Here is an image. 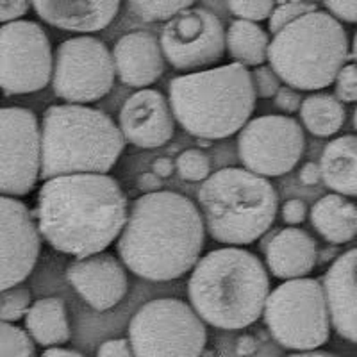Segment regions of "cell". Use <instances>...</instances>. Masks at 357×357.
Returning a JSON list of instances; mask_svg holds the SVG:
<instances>
[{"label": "cell", "mask_w": 357, "mask_h": 357, "mask_svg": "<svg viewBox=\"0 0 357 357\" xmlns=\"http://www.w3.org/2000/svg\"><path fill=\"white\" fill-rule=\"evenodd\" d=\"M54 72L52 45L45 29L33 20L0 25V89L6 95L36 93Z\"/></svg>", "instance_id": "obj_11"}, {"label": "cell", "mask_w": 357, "mask_h": 357, "mask_svg": "<svg viewBox=\"0 0 357 357\" xmlns=\"http://www.w3.org/2000/svg\"><path fill=\"white\" fill-rule=\"evenodd\" d=\"M197 142H199L200 146H209L211 145V139H202V138H197Z\"/></svg>", "instance_id": "obj_48"}, {"label": "cell", "mask_w": 357, "mask_h": 357, "mask_svg": "<svg viewBox=\"0 0 357 357\" xmlns=\"http://www.w3.org/2000/svg\"><path fill=\"white\" fill-rule=\"evenodd\" d=\"M33 213L41 238L54 250L84 259L120 238L129 202L107 174L59 175L45 181Z\"/></svg>", "instance_id": "obj_1"}, {"label": "cell", "mask_w": 357, "mask_h": 357, "mask_svg": "<svg viewBox=\"0 0 357 357\" xmlns=\"http://www.w3.org/2000/svg\"><path fill=\"white\" fill-rule=\"evenodd\" d=\"M270 295V277L259 257L240 247L200 257L188 280L191 307L216 329L240 331L256 324Z\"/></svg>", "instance_id": "obj_3"}, {"label": "cell", "mask_w": 357, "mask_h": 357, "mask_svg": "<svg viewBox=\"0 0 357 357\" xmlns=\"http://www.w3.org/2000/svg\"><path fill=\"white\" fill-rule=\"evenodd\" d=\"M345 107L336 95L314 93L302 100L301 120L317 138L334 136L345 123Z\"/></svg>", "instance_id": "obj_26"}, {"label": "cell", "mask_w": 357, "mask_h": 357, "mask_svg": "<svg viewBox=\"0 0 357 357\" xmlns=\"http://www.w3.org/2000/svg\"><path fill=\"white\" fill-rule=\"evenodd\" d=\"M25 331L40 347L65 345L70 341V321L66 305L61 298H40L25 314Z\"/></svg>", "instance_id": "obj_24"}, {"label": "cell", "mask_w": 357, "mask_h": 357, "mask_svg": "<svg viewBox=\"0 0 357 357\" xmlns=\"http://www.w3.org/2000/svg\"><path fill=\"white\" fill-rule=\"evenodd\" d=\"M204 240L206 223L199 207L181 193L161 190L134 200L116 250L134 275L167 282L195 268Z\"/></svg>", "instance_id": "obj_2"}, {"label": "cell", "mask_w": 357, "mask_h": 357, "mask_svg": "<svg viewBox=\"0 0 357 357\" xmlns=\"http://www.w3.org/2000/svg\"><path fill=\"white\" fill-rule=\"evenodd\" d=\"M277 231H272V232H266V234L263 236V241H261V250H264V248L268 247V243L272 241V238L275 236Z\"/></svg>", "instance_id": "obj_46"}, {"label": "cell", "mask_w": 357, "mask_h": 357, "mask_svg": "<svg viewBox=\"0 0 357 357\" xmlns=\"http://www.w3.org/2000/svg\"><path fill=\"white\" fill-rule=\"evenodd\" d=\"M349 57L345 29L331 13L311 11L270 41L268 63L280 81L301 91L329 88Z\"/></svg>", "instance_id": "obj_7"}, {"label": "cell", "mask_w": 357, "mask_h": 357, "mask_svg": "<svg viewBox=\"0 0 357 357\" xmlns=\"http://www.w3.org/2000/svg\"><path fill=\"white\" fill-rule=\"evenodd\" d=\"M31 291L25 286L18 284L0 291V321H18L25 318L31 307Z\"/></svg>", "instance_id": "obj_29"}, {"label": "cell", "mask_w": 357, "mask_h": 357, "mask_svg": "<svg viewBox=\"0 0 357 357\" xmlns=\"http://www.w3.org/2000/svg\"><path fill=\"white\" fill-rule=\"evenodd\" d=\"M257 347H256V340L252 336H241L236 343V354L241 357L252 356V354H256Z\"/></svg>", "instance_id": "obj_42"}, {"label": "cell", "mask_w": 357, "mask_h": 357, "mask_svg": "<svg viewBox=\"0 0 357 357\" xmlns=\"http://www.w3.org/2000/svg\"><path fill=\"white\" fill-rule=\"evenodd\" d=\"M40 178L73 174H109L126 151L113 118L84 104L50 106L41 116Z\"/></svg>", "instance_id": "obj_5"}, {"label": "cell", "mask_w": 357, "mask_h": 357, "mask_svg": "<svg viewBox=\"0 0 357 357\" xmlns=\"http://www.w3.org/2000/svg\"><path fill=\"white\" fill-rule=\"evenodd\" d=\"M354 127H356L357 130V107H356V113H354Z\"/></svg>", "instance_id": "obj_50"}, {"label": "cell", "mask_w": 357, "mask_h": 357, "mask_svg": "<svg viewBox=\"0 0 357 357\" xmlns=\"http://www.w3.org/2000/svg\"><path fill=\"white\" fill-rule=\"evenodd\" d=\"M41 240L27 204L17 197L0 195V291L22 284L33 273Z\"/></svg>", "instance_id": "obj_15"}, {"label": "cell", "mask_w": 357, "mask_h": 357, "mask_svg": "<svg viewBox=\"0 0 357 357\" xmlns=\"http://www.w3.org/2000/svg\"><path fill=\"white\" fill-rule=\"evenodd\" d=\"M311 223L325 241L343 245L357 236V206L345 195L331 193L311 207Z\"/></svg>", "instance_id": "obj_22"}, {"label": "cell", "mask_w": 357, "mask_h": 357, "mask_svg": "<svg viewBox=\"0 0 357 357\" xmlns=\"http://www.w3.org/2000/svg\"><path fill=\"white\" fill-rule=\"evenodd\" d=\"M352 54H354V59H356V63H357V33H356V36H354V45H352Z\"/></svg>", "instance_id": "obj_47"}, {"label": "cell", "mask_w": 357, "mask_h": 357, "mask_svg": "<svg viewBox=\"0 0 357 357\" xmlns=\"http://www.w3.org/2000/svg\"><path fill=\"white\" fill-rule=\"evenodd\" d=\"M252 84L259 98L275 97L280 88V77L270 65H261L252 72Z\"/></svg>", "instance_id": "obj_33"}, {"label": "cell", "mask_w": 357, "mask_h": 357, "mask_svg": "<svg viewBox=\"0 0 357 357\" xmlns=\"http://www.w3.org/2000/svg\"><path fill=\"white\" fill-rule=\"evenodd\" d=\"M320 170L329 190L357 199V136H340L325 146Z\"/></svg>", "instance_id": "obj_23"}, {"label": "cell", "mask_w": 357, "mask_h": 357, "mask_svg": "<svg viewBox=\"0 0 357 357\" xmlns=\"http://www.w3.org/2000/svg\"><path fill=\"white\" fill-rule=\"evenodd\" d=\"M66 279L95 311L113 309L123 301L129 288L123 264L104 252L70 263Z\"/></svg>", "instance_id": "obj_17"}, {"label": "cell", "mask_w": 357, "mask_h": 357, "mask_svg": "<svg viewBox=\"0 0 357 357\" xmlns=\"http://www.w3.org/2000/svg\"><path fill=\"white\" fill-rule=\"evenodd\" d=\"M273 100H275V106L279 107L280 111H284V113H295V111H301V106H302L301 93H298L295 88H291V86H280L277 95L273 97Z\"/></svg>", "instance_id": "obj_38"}, {"label": "cell", "mask_w": 357, "mask_h": 357, "mask_svg": "<svg viewBox=\"0 0 357 357\" xmlns=\"http://www.w3.org/2000/svg\"><path fill=\"white\" fill-rule=\"evenodd\" d=\"M225 49L234 63L256 68L268 59L270 38L256 22L234 20L225 34Z\"/></svg>", "instance_id": "obj_25"}, {"label": "cell", "mask_w": 357, "mask_h": 357, "mask_svg": "<svg viewBox=\"0 0 357 357\" xmlns=\"http://www.w3.org/2000/svg\"><path fill=\"white\" fill-rule=\"evenodd\" d=\"M122 0H33L38 17L70 33H97L118 15Z\"/></svg>", "instance_id": "obj_20"}, {"label": "cell", "mask_w": 357, "mask_h": 357, "mask_svg": "<svg viewBox=\"0 0 357 357\" xmlns=\"http://www.w3.org/2000/svg\"><path fill=\"white\" fill-rule=\"evenodd\" d=\"M41 175V127L27 107H0V195L33 193Z\"/></svg>", "instance_id": "obj_12"}, {"label": "cell", "mask_w": 357, "mask_h": 357, "mask_svg": "<svg viewBox=\"0 0 357 357\" xmlns=\"http://www.w3.org/2000/svg\"><path fill=\"white\" fill-rule=\"evenodd\" d=\"M165 59L178 72H200L225 56V31L216 15L190 8L167 22L161 33Z\"/></svg>", "instance_id": "obj_14"}, {"label": "cell", "mask_w": 357, "mask_h": 357, "mask_svg": "<svg viewBox=\"0 0 357 357\" xmlns=\"http://www.w3.org/2000/svg\"><path fill=\"white\" fill-rule=\"evenodd\" d=\"M123 138L139 149H158L175 132L170 102L158 89L143 88L130 95L118 114Z\"/></svg>", "instance_id": "obj_16"}, {"label": "cell", "mask_w": 357, "mask_h": 357, "mask_svg": "<svg viewBox=\"0 0 357 357\" xmlns=\"http://www.w3.org/2000/svg\"><path fill=\"white\" fill-rule=\"evenodd\" d=\"M252 73L240 63L174 77L168 102L175 122L202 139H223L243 129L256 109Z\"/></svg>", "instance_id": "obj_4"}, {"label": "cell", "mask_w": 357, "mask_h": 357, "mask_svg": "<svg viewBox=\"0 0 357 357\" xmlns=\"http://www.w3.org/2000/svg\"><path fill=\"white\" fill-rule=\"evenodd\" d=\"M317 11V6L309 4L305 0H279V4L273 9L272 17L268 18V25H270V33L277 34L280 29H284L296 18L304 17L307 13Z\"/></svg>", "instance_id": "obj_31"}, {"label": "cell", "mask_w": 357, "mask_h": 357, "mask_svg": "<svg viewBox=\"0 0 357 357\" xmlns=\"http://www.w3.org/2000/svg\"><path fill=\"white\" fill-rule=\"evenodd\" d=\"M162 178L158 177L154 172H146V174H142L138 178V188L143 191V193H155V191H161Z\"/></svg>", "instance_id": "obj_41"}, {"label": "cell", "mask_w": 357, "mask_h": 357, "mask_svg": "<svg viewBox=\"0 0 357 357\" xmlns=\"http://www.w3.org/2000/svg\"><path fill=\"white\" fill-rule=\"evenodd\" d=\"M334 93L341 102H357V63L345 65L334 81Z\"/></svg>", "instance_id": "obj_34"}, {"label": "cell", "mask_w": 357, "mask_h": 357, "mask_svg": "<svg viewBox=\"0 0 357 357\" xmlns=\"http://www.w3.org/2000/svg\"><path fill=\"white\" fill-rule=\"evenodd\" d=\"M200 357H215V354H213L211 350H204L202 356H200Z\"/></svg>", "instance_id": "obj_49"}, {"label": "cell", "mask_w": 357, "mask_h": 357, "mask_svg": "<svg viewBox=\"0 0 357 357\" xmlns=\"http://www.w3.org/2000/svg\"><path fill=\"white\" fill-rule=\"evenodd\" d=\"M280 215H282L284 223H288V225L295 227V225H301V223H304L305 218H307V206H305L304 200H301V199L286 200V202L282 204Z\"/></svg>", "instance_id": "obj_37"}, {"label": "cell", "mask_w": 357, "mask_h": 357, "mask_svg": "<svg viewBox=\"0 0 357 357\" xmlns=\"http://www.w3.org/2000/svg\"><path fill=\"white\" fill-rule=\"evenodd\" d=\"M305 149L304 129L295 118L266 114L240 130L238 154L245 168L263 177L286 175L298 165Z\"/></svg>", "instance_id": "obj_13"}, {"label": "cell", "mask_w": 357, "mask_h": 357, "mask_svg": "<svg viewBox=\"0 0 357 357\" xmlns=\"http://www.w3.org/2000/svg\"><path fill=\"white\" fill-rule=\"evenodd\" d=\"M321 181V170L320 165L317 162H305L301 170V183L304 186H314Z\"/></svg>", "instance_id": "obj_40"}, {"label": "cell", "mask_w": 357, "mask_h": 357, "mask_svg": "<svg viewBox=\"0 0 357 357\" xmlns=\"http://www.w3.org/2000/svg\"><path fill=\"white\" fill-rule=\"evenodd\" d=\"M229 9L240 20L261 22L272 17L277 0H227Z\"/></svg>", "instance_id": "obj_32"}, {"label": "cell", "mask_w": 357, "mask_h": 357, "mask_svg": "<svg viewBox=\"0 0 357 357\" xmlns=\"http://www.w3.org/2000/svg\"><path fill=\"white\" fill-rule=\"evenodd\" d=\"M334 18L347 24H357V0H324Z\"/></svg>", "instance_id": "obj_36"}, {"label": "cell", "mask_w": 357, "mask_h": 357, "mask_svg": "<svg viewBox=\"0 0 357 357\" xmlns=\"http://www.w3.org/2000/svg\"><path fill=\"white\" fill-rule=\"evenodd\" d=\"M114 77L113 54L97 38H70L54 52V93L68 104L100 100L111 91Z\"/></svg>", "instance_id": "obj_10"}, {"label": "cell", "mask_w": 357, "mask_h": 357, "mask_svg": "<svg viewBox=\"0 0 357 357\" xmlns=\"http://www.w3.org/2000/svg\"><path fill=\"white\" fill-rule=\"evenodd\" d=\"M199 206L213 240L243 247L270 231L279 199L275 188L263 175L247 168H223L202 183Z\"/></svg>", "instance_id": "obj_6"}, {"label": "cell", "mask_w": 357, "mask_h": 357, "mask_svg": "<svg viewBox=\"0 0 357 357\" xmlns=\"http://www.w3.org/2000/svg\"><path fill=\"white\" fill-rule=\"evenodd\" d=\"M264 324L273 340L289 350H317L331 337V314L318 279H291L270 291Z\"/></svg>", "instance_id": "obj_8"}, {"label": "cell", "mask_w": 357, "mask_h": 357, "mask_svg": "<svg viewBox=\"0 0 357 357\" xmlns=\"http://www.w3.org/2000/svg\"><path fill=\"white\" fill-rule=\"evenodd\" d=\"M0 357H36L34 340L18 325L0 321Z\"/></svg>", "instance_id": "obj_28"}, {"label": "cell", "mask_w": 357, "mask_h": 357, "mask_svg": "<svg viewBox=\"0 0 357 357\" xmlns=\"http://www.w3.org/2000/svg\"><path fill=\"white\" fill-rule=\"evenodd\" d=\"M175 168L184 181L200 183V181H206L209 177L211 159L207 158L206 152L200 151V149H188L177 158Z\"/></svg>", "instance_id": "obj_30"}, {"label": "cell", "mask_w": 357, "mask_h": 357, "mask_svg": "<svg viewBox=\"0 0 357 357\" xmlns=\"http://www.w3.org/2000/svg\"><path fill=\"white\" fill-rule=\"evenodd\" d=\"M286 357H337L331 352H324V350H307V352H295L289 354Z\"/></svg>", "instance_id": "obj_45"}, {"label": "cell", "mask_w": 357, "mask_h": 357, "mask_svg": "<svg viewBox=\"0 0 357 357\" xmlns=\"http://www.w3.org/2000/svg\"><path fill=\"white\" fill-rule=\"evenodd\" d=\"M195 2L197 0H127L130 11L146 22L170 20Z\"/></svg>", "instance_id": "obj_27"}, {"label": "cell", "mask_w": 357, "mask_h": 357, "mask_svg": "<svg viewBox=\"0 0 357 357\" xmlns=\"http://www.w3.org/2000/svg\"><path fill=\"white\" fill-rule=\"evenodd\" d=\"M266 266L277 279H302L314 270L318 261L317 241L298 227L277 231L264 248Z\"/></svg>", "instance_id": "obj_21"}, {"label": "cell", "mask_w": 357, "mask_h": 357, "mask_svg": "<svg viewBox=\"0 0 357 357\" xmlns=\"http://www.w3.org/2000/svg\"><path fill=\"white\" fill-rule=\"evenodd\" d=\"M33 8V0H0V24L22 20Z\"/></svg>", "instance_id": "obj_35"}, {"label": "cell", "mask_w": 357, "mask_h": 357, "mask_svg": "<svg viewBox=\"0 0 357 357\" xmlns=\"http://www.w3.org/2000/svg\"><path fill=\"white\" fill-rule=\"evenodd\" d=\"M331 324L343 340L357 345V248L341 254L325 272Z\"/></svg>", "instance_id": "obj_18"}, {"label": "cell", "mask_w": 357, "mask_h": 357, "mask_svg": "<svg viewBox=\"0 0 357 357\" xmlns=\"http://www.w3.org/2000/svg\"><path fill=\"white\" fill-rule=\"evenodd\" d=\"M154 174L161 178H168L174 174V162L168 158H158L154 161Z\"/></svg>", "instance_id": "obj_43"}, {"label": "cell", "mask_w": 357, "mask_h": 357, "mask_svg": "<svg viewBox=\"0 0 357 357\" xmlns=\"http://www.w3.org/2000/svg\"><path fill=\"white\" fill-rule=\"evenodd\" d=\"M129 343L134 357H200L207 343L206 324L186 302L155 298L130 318Z\"/></svg>", "instance_id": "obj_9"}, {"label": "cell", "mask_w": 357, "mask_h": 357, "mask_svg": "<svg viewBox=\"0 0 357 357\" xmlns=\"http://www.w3.org/2000/svg\"><path fill=\"white\" fill-rule=\"evenodd\" d=\"M40 357H86L84 354L77 352L72 349H61V347H50L45 350Z\"/></svg>", "instance_id": "obj_44"}, {"label": "cell", "mask_w": 357, "mask_h": 357, "mask_svg": "<svg viewBox=\"0 0 357 357\" xmlns=\"http://www.w3.org/2000/svg\"><path fill=\"white\" fill-rule=\"evenodd\" d=\"M118 79L132 88H149L165 70V54L158 38L146 31H134L116 41L113 49Z\"/></svg>", "instance_id": "obj_19"}, {"label": "cell", "mask_w": 357, "mask_h": 357, "mask_svg": "<svg viewBox=\"0 0 357 357\" xmlns=\"http://www.w3.org/2000/svg\"><path fill=\"white\" fill-rule=\"evenodd\" d=\"M97 357H134V352L129 340L118 337V340L104 341V343L98 347Z\"/></svg>", "instance_id": "obj_39"}]
</instances>
